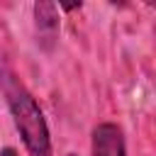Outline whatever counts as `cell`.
<instances>
[{"mask_svg": "<svg viewBox=\"0 0 156 156\" xmlns=\"http://www.w3.org/2000/svg\"><path fill=\"white\" fill-rule=\"evenodd\" d=\"M0 83H2V93L7 98L12 122L22 136L27 154L29 156H51L49 127H46V119H44L37 100L32 98V93L24 88V83L12 71H2Z\"/></svg>", "mask_w": 156, "mask_h": 156, "instance_id": "6da1fadb", "label": "cell"}, {"mask_svg": "<svg viewBox=\"0 0 156 156\" xmlns=\"http://www.w3.org/2000/svg\"><path fill=\"white\" fill-rule=\"evenodd\" d=\"M90 151H93V156H127L122 127L115 122L95 124L93 136H90Z\"/></svg>", "mask_w": 156, "mask_h": 156, "instance_id": "7a4b0ae2", "label": "cell"}, {"mask_svg": "<svg viewBox=\"0 0 156 156\" xmlns=\"http://www.w3.org/2000/svg\"><path fill=\"white\" fill-rule=\"evenodd\" d=\"M34 27H37V41L44 49H51L58 37V7L54 2H37L34 5Z\"/></svg>", "mask_w": 156, "mask_h": 156, "instance_id": "3957f363", "label": "cell"}, {"mask_svg": "<svg viewBox=\"0 0 156 156\" xmlns=\"http://www.w3.org/2000/svg\"><path fill=\"white\" fill-rule=\"evenodd\" d=\"M0 156H20L12 146H5V149H0Z\"/></svg>", "mask_w": 156, "mask_h": 156, "instance_id": "277c9868", "label": "cell"}, {"mask_svg": "<svg viewBox=\"0 0 156 156\" xmlns=\"http://www.w3.org/2000/svg\"><path fill=\"white\" fill-rule=\"evenodd\" d=\"M68 156H78V154H68Z\"/></svg>", "mask_w": 156, "mask_h": 156, "instance_id": "5b68a950", "label": "cell"}]
</instances>
